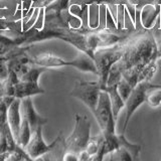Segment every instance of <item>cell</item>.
<instances>
[{
	"label": "cell",
	"mask_w": 161,
	"mask_h": 161,
	"mask_svg": "<svg viewBox=\"0 0 161 161\" xmlns=\"http://www.w3.org/2000/svg\"><path fill=\"white\" fill-rule=\"evenodd\" d=\"M124 53L118 64L123 78L135 87L142 69L158 57V43L151 29L143 28L123 40Z\"/></svg>",
	"instance_id": "6da1fadb"
},
{
	"label": "cell",
	"mask_w": 161,
	"mask_h": 161,
	"mask_svg": "<svg viewBox=\"0 0 161 161\" xmlns=\"http://www.w3.org/2000/svg\"><path fill=\"white\" fill-rule=\"evenodd\" d=\"M30 63L31 64L39 65V67H43L45 69L72 67L79 70H82V72L97 75V68H96L94 59L85 53H82L75 58L70 60H67L52 53H42L31 58Z\"/></svg>",
	"instance_id": "7a4b0ae2"
},
{
	"label": "cell",
	"mask_w": 161,
	"mask_h": 161,
	"mask_svg": "<svg viewBox=\"0 0 161 161\" xmlns=\"http://www.w3.org/2000/svg\"><path fill=\"white\" fill-rule=\"evenodd\" d=\"M122 42L110 47L99 48L94 53V62L96 68H97V75L99 77L101 90H104L106 88L108 75L112 65L119 62L120 58H122L124 53Z\"/></svg>",
	"instance_id": "3957f363"
},
{
	"label": "cell",
	"mask_w": 161,
	"mask_h": 161,
	"mask_svg": "<svg viewBox=\"0 0 161 161\" xmlns=\"http://www.w3.org/2000/svg\"><path fill=\"white\" fill-rule=\"evenodd\" d=\"M91 138V121L87 116L75 114V127L72 134L64 139L65 152H74L79 154L87 147ZM64 152V153H65Z\"/></svg>",
	"instance_id": "277c9868"
},
{
	"label": "cell",
	"mask_w": 161,
	"mask_h": 161,
	"mask_svg": "<svg viewBox=\"0 0 161 161\" xmlns=\"http://www.w3.org/2000/svg\"><path fill=\"white\" fill-rule=\"evenodd\" d=\"M93 115L99 125L101 133L103 135L116 133L117 121L114 118L109 94L104 90L101 91L97 107L93 112Z\"/></svg>",
	"instance_id": "5b68a950"
},
{
	"label": "cell",
	"mask_w": 161,
	"mask_h": 161,
	"mask_svg": "<svg viewBox=\"0 0 161 161\" xmlns=\"http://www.w3.org/2000/svg\"><path fill=\"white\" fill-rule=\"evenodd\" d=\"M101 91L102 90L99 80L88 82V80H75V87L70 91L69 95L83 102L93 113L97 107Z\"/></svg>",
	"instance_id": "8992f818"
},
{
	"label": "cell",
	"mask_w": 161,
	"mask_h": 161,
	"mask_svg": "<svg viewBox=\"0 0 161 161\" xmlns=\"http://www.w3.org/2000/svg\"><path fill=\"white\" fill-rule=\"evenodd\" d=\"M154 87H156V86L152 85L150 82H140L133 88L130 96L125 101L126 117H125V122L123 124L122 133L121 134L126 133V130H127V127L133 114L136 112V110L141 105L146 102V96H147L148 91Z\"/></svg>",
	"instance_id": "52a82bcc"
},
{
	"label": "cell",
	"mask_w": 161,
	"mask_h": 161,
	"mask_svg": "<svg viewBox=\"0 0 161 161\" xmlns=\"http://www.w3.org/2000/svg\"><path fill=\"white\" fill-rule=\"evenodd\" d=\"M62 137L63 133L59 132L52 144H47L42 138V126H38L31 133V137H30L28 143L23 147V149L31 158V160H37L39 157L53 151L55 148V146L58 144Z\"/></svg>",
	"instance_id": "ba28073f"
},
{
	"label": "cell",
	"mask_w": 161,
	"mask_h": 161,
	"mask_svg": "<svg viewBox=\"0 0 161 161\" xmlns=\"http://www.w3.org/2000/svg\"><path fill=\"white\" fill-rule=\"evenodd\" d=\"M21 114L27 119L32 132L38 126H43L47 123V119L40 116L35 111L31 97H27L21 100Z\"/></svg>",
	"instance_id": "9c48e42d"
},
{
	"label": "cell",
	"mask_w": 161,
	"mask_h": 161,
	"mask_svg": "<svg viewBox=\"0 0 161 161\" xmlns=\"http://www.w3.org/2000/svg\"><path fill=\"white\" fill-rule=\"evenodd\" d=\"M7 123L17 142L20 124H21V100L14 98L7 111Z\"/></svg>",
	"instance_id": "30bf717a"
},
{
	"label": "cell",
	"mask_w": 161,
	"mask_h": 161,
	"mask_svg": "<svg viewBox=\"0 0 161 161\" xmlns=\"http://www.w3.org/2000/svg\"><path fill=\"white\" fill-rule=\"evenodd\" d=\"M45 91L39 86L38 82H24L19 80L15 85L14 89V97L22 100L27 97H32L35 95L44 94Z\"/></svg>",
	"instance_id": "8fae6325"
},
{
	"label": "cell",
	"mask_w": 161,
	"mask_h": 161,
	"mask_svg": "<svg viewBox=\"0 0 161 161\" xmlns=\"http://www.w3.org/2000/svg\"><path fill=\"white\" fill-rule=\"evenodd\" d=\"M104 91H106V92L109 94L110 102H111V107H112L114 118H115L116 121H118L120 112L125 108V101L120 96V94H119L118 90H117V87H116V86L106 87L104 89Z\"/></svg>",
	"instance_id": "7c38bea8"
},
{
	"label": "cell",
	"mask_w": 161,
	"mask_h": 161,
	"mask_svg": "<svg viewBox=\"0 0 161 161\" xmlns=\"http://www.w3.org/2000/svg\"><path fill=\"white\" fill-rule=\"evenodd\" d=\"M31 128H30L29 123L27 119L21 114V124H20V129H19V134L17 138V144L20 147H24L25 145L28 143V141L31 137Z\"/></svg>",
	"instance_id": "4fadbf2b"
},
{
	"label": "cell",
	"mask_w": 161,
	"mask_h": 161,
	"mask_svg": "<svg viewBox=\"0 0 161 161\" xmlns=\"http://www.w3.org/2000/svg\"><path fill=\"white\" fill-rule=\"evenodd\" d=\"M158 59L159 58L153 59L152 62H150L147 65H145L142 69L138 77V83L151 82V80L154 78V75L158 69Z\"/></svg>",
	"instance_id": "5bb4252c"
},
{
	"label": "cell",
	"mask_w": 161,
	"mask_h": 161,
	"mask_svg": "<svg viewBox=\"0 0 161 161\" xmlns=\"http://www.w3.org/2000/svg\"><path fill=\"white\" fill-rule=\"evenodd\" d=\"M43 67H32V64L28 68V69L25 72L21 77H20L19 80H24V82H38L40 75H42L44 70H47Z\"/></svg>",
	"instance_id": "9a60e30c"
},
{
	"label": "cell",
	"mask_w": 161,
	"mask_h": 161,
	"mask_svg": "<svg viewBox=\"0 0 161 161\" xmlns=\"http://www.w3.org/2000/svg\"><path fill=\"white\" fill-rule=\"evenodd\" d=\"M109 158L111 160H118V161H127V160H136L135 157L133 156V154L130 152V151L123 147V146H119L118 149H116L115 151H113L112 153L108 154L105 158Z\"/></svg>",
	"instance_id": "2e32d148"
},
{
	"label": "cell",
	"mask_w": 161,
	"mask_h": 161,
	"mask_svg": "<svg viewBox=\"0 0 161 161\" xmlns=\"http://www.w3.org/2000/svg\"><path fill=\"white\" fill-rule=\"evenodd\" d=\"M146 103L149 107L156 109L161 107V86H157L155 90L147 93L146 96Z\"/></svg>",
	"instance_id": "e0dca14e"
},
{
	"label": "cell",
	"mask_w": 161,
	"mask_h": 161,
	"mask_svg": "<svg viewBox=\"0 0 161 161\" xmlns=\"http://www.w3.org/2000/svg\"><path fill=\"white\" fill-rule=\"evenodd\" d=\"M16 47H18V44L15 38H10L8 36H5V35L1 33V30H0V55L7 54L9 52H11Z\"/></svg>",
	"instance_id": "ac0fdd59"
},
{
	"label": "cell",
	"mask_w": 161,
	"mask_h": 161,
	"mask_svg": "<svg viewBox=\"0 0 161 161\" xmlns=\"http://www.w3.org/2000/svg\"><path fill=\"white\" fill-rule=\"evenodd\" d=\"M103 140V134L100 133L99 135H97L96 137H91L89 142L87 144V147H86V151L87 153L91 156V160H93V158L96 156V154L98 153V151L100 149L101 143H102Z\"/></svg>",
	"instance_id": "d6986e66"
},
{
	"label": "cell",
	"mask_w": 161,
	"mask_h": 161,
	"mask_svg": "<svg viewBox=\"0 0 161 161\" xmlns=\"http://www.w3.org/2000/svg\"><path fill=\"white\" fill-rule=\"evenodd\" d=\"M13 100L12 96H3L0 98V125L7 122V111Z\"/></svg>",
	"instance_id": "ffe728a7"
},
{
	"label": "cell",
	"mask_w": 161,
	"mask_h": 161,
	"mask_svg": "<svg viewBox=\"0 0 161 161\" xmlns=\"http://www.w3.org/2000/svg\"><path fill=\"white\" fill-rule=\"evenodd\" d=\"M122 78H123L122 70H121L118 63H116V64H114L112 65V68H111L110 72H109L108 79H107V85H106V87L116 86Z\"/></svg>",
	"instance_id": "44dd1931"
},
{
	"label": "cell",
	"mask_w": 161,
	"mask_h": 161,
	"mask_svg": "<svg viewBox=\"0 0 161 161\" xmlns=\"http://www.w3.org/2000/svg\"><path fill=\"white\" fill-rule=\"evenodd\" d=\"M5 160H10V161H18V160H31L28 154L25 152L22 147H20L18 145L16 148L9 151L6 154Z\"/></svg>",
	"instance_id": "7402d4cb"
},
{
	"label": "cell",
	"mask_w": 161,
	"mask_h": 161,
	"mask_svg": "<svg viewBox=\"0 0 161 161\" xmlns=\"http://www.w3.org/2000/svg\"><path fill=\"white\" fill-rule=\"evenodd\" d=\"M116 87H117V90H118V92L120 94L121 97L123 98L124 101L127 100V98L130 96L131 92H132V90H133V86L131 85L127 80L122 78L120 80H119V83L116 85Z\"/></svg>",
	"instance_id": "603a6c76"
},
{
	"label": "cell",
	"mask_w": 161,
	"mask_h": 161,
	"mask_svg": "<svg viewBox=\"0 0 161 161\" xmlns=\"http://www.w3.org/2000/svg\"><path fill=\"white\" fill-rule=\"evenodd\" d=\"M69 1L70 0H54L53 3L47 5L45 9L57 13H63L64 11H68L69 10Z\"/></svg>",
	"instance_id": "cb8c5ba5"
},
{
	"label": "cell",
	"mask_w": 161,
	"mask_h": 161,
	"mask_svg": "<svg viewBox=\"0 0 161 161\" xmlns=\"http://www.w3.org/2000/svg\"><path fill=\"white\" fill-rule=\"evenodd\" d=\"M9 75L8 58L5 55H0V82L4 83Z\"/></svg>",
	"instance_id": "d4e9b609"
},
{
	"label": "cell",
	"mask_w": 161,
	"mask_h": 161,
	"mask_svg": "<svg viewBox=\"0 0 161 161\" xmlns=\"http://www.w3.org/2000/svg\"><path fill=\"white\" fill-rule=\"evenodd\" d=\"M54 0H34L32 3V8H42V7H47V5L53 3Z\"/></svg>",
	"instance_id": "484cf974"
},
{
	"label": "cell",
	"mask_w": 161,
	"mask_h": 161,
	"mask_svg": "<svg viewBox=\"0 0 161 161\" xmlns=\"http://www.w3.org/2000/svg\"><path fill=\"white\" fill-rule=\"evenodd\" d=\"M153 33H154V36H155L156 40H157V42H161V28L157 29L155 32L153 31Z\"/></svg>",
	"instance_id": "4316f807"
},
{
	"label": "cell",
	"mask_w": 161,
	"mask_h": 161,
	"mask_svg": "<svg viewBox=\"0 0 161 161\" xmlns=\"http://www.w3.org/2000/svg\"><path fill=\"white\" fill-rule=\"evenodd\" d=\"M158 43V57L159 58H161V42H157Z\"/></svg>",
	"instance_id": "83f0119b"
},
{
	"label": "cell",
	"mask_w": 161,
	"mask_h": 161,
	"mask_svg": "<svg viewBox=\"0 0 161 161\" xmlns=\"http://www.w3.org/2000/svg\"><path fill=\"white\" fill-rule=\"evenodd\" d=\"M1 127H2V125H0V135H1Z\"/></svg>",
	"instance_id": "f1b7e54d"
}]
</instances>
